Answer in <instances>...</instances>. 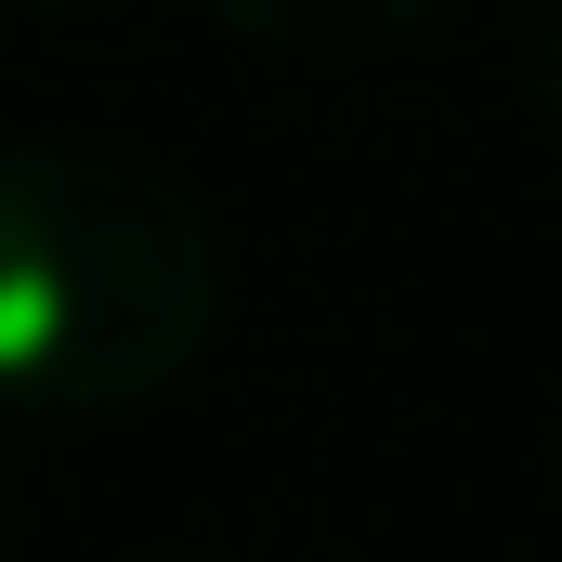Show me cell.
Returning <instances> with one entry per match:
<instances>
[{
  "instance_id": "7a4b0ae2",
  "label": "cell",
  "mask_w": 562,
  "mask_h": 562,
  "mask_svg": "<svg viewBox=\"0 0 562 562\" xmlns=\"http://www.w3.org/2000/svg\"><path fill=\"white\" fill-rule=\"evenodd\" d=\"M236 40H262V53H406L445 0H210Z\"/></svg>"
},
{
  "instance_id": "3957f363",
  "label": "cell",
  "mask_w": 562,
  "mask_h": 562,
  "mask_svg": "<svg viewBox=\"0 0 562 562\" xmlns=\"http://www.w3.org/2000/svg\"><path fill=\"white\" fill-rule=\"evenodd\" d=\"M524 92L562 119V0H524Z\"/></svg>"
},
{
  "instance_id": "6da1fadb",
  "label": "cell",
  "mask_w": 562,
  "mask_h": 562,
  "mask_svg": "<svg viewBox=\"0 0 562 562\" xmlns=\"http://www.w3.org/2000/svg\"><path fill=\"white\" fill-rule=\"evenodd\" d=\"M223 249L183 170L105 132L0 144V406L119 419L210 353Z\"/></svg>"
},
{
  "instance_id": "277c9868",
  "label": "cell",
  "mask_w": 562,
  "mask_h": 562,
  "mask_svg": "<svg viewBox=\"0 0 562 562\" xmlns=\"http://www.w3.org/2000/svg\"><path fill=\"white\" fill-rule=\"evenodd\" d=\"M26 13H79V0H26Z\"/></svg>"
},
{
  "instance_id": "5b68a950",
  "label": "cell",
  "mask_w": 562,
  "mask_h": 562,
  "mask_svg": "<svg viewBox=\"0 0 562 562\" xmlns=\"http://www.w3.org/2000/svg\"><path fill=\"white\" fill-rule=\"evenodd\" d=\"M0 562H13V550H0Z\"/></svg>"
}]
</instances>
